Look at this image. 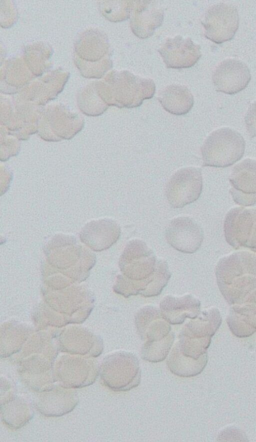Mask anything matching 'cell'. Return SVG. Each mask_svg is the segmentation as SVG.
Returning <instances> with one entry per match:
<instances>
[{
	"instance_id": "obj_2",
	"label": "cell",
	"mask_w": 256,
	"mask_h": 442,
	"mask_svg": "<svg viewBox=\"0 0 256 442\" xmlns=\"http://www.w3.org/2000/svg\"><path fill=\"white\" fill-rule=\"evenodd\" d=\"M245 142L236 130L222 128L211 133L201 149L204 166L226 168L243 156Z\"/></svg>"
},
{
	"instance_id": "obj_6",
	"label": "cell",
	"mask_w": 256,
	"mask_h": 442,
	"mask_svg": "<svg viewBox=\"0 0 256 442\" xmlns=\"http://www.w3.org/2000/svg\"><path fill=\"white\" fill-rule=\"evenodd\" d=\"M202 189L201 170L194 167L181 168L167 183L166 194L170 206L182 208L196 200Z\"/></svg>"
},
{
	"instance_id": "obj_24",
	"label": "cell",
	"mask_w": 256,
	"mask_h": 442,
	"mask_svg": "<svg viewBox=\"0 0 256 442\" xmlns=\"http://www.w3.org/2000/svg\"><path fill=\"white\" fill-rule=\"evenodd\" d=\"M253 251H254V252H256V250H253Z\"/></svg>"
},
{
	"instance_id": "obj_22",
	"label": "cell",
	"mask_w": 256,
	"mask_h": 442,
	"mask_svg": "<svg viewBox=\"0 0 256 442\" xmlns=\"http://www.w3.org/2000/svg\"><path fill=\"white\" fill-rule=\"evenodd\" d=\"M244 122L250 138L256 136V101L253 103L246 115Z\"/></svg>"
},
{
	"instance_id": "obj_20",
	"label": "cell",
	"mask_w": 256,
	"mask_h": 442,
	"mask_svg": "<svg viewBox=\"0 0 256 442\" xmlns=\"http://www.w3.org/2000/svg\"><path fill=\"white\" fill-rule=\"evenodd\" d=\"M207 360V354L196 360L182 355L174 346L168 358L167 364L173 374L188 378L200 373L205 367Z\"/></svg>"
},
{
	"instance_id": "obj_8",
	"label": "cell",
	"mask_w": 256,
	"mask_h": 442,
	"mask_svg": "<svg viewBox=\"0 0 256 442\" xmlns=\"http://www.w3.org/2000/svg\"><path fill=\"white\" fill-rule=\"evenodd\" d=\"M156 260L154 252L142 240H134L126 245L119 260L123 276L132 280H142L154 272Z\"/></svg>"
},
{
	"instance_id": "obj_3",
	"label": "cell",
	"mask_w": 256,
	"mask_h": 442,
	"mask_svg": "<svg viewBox=\"0 0 256 442\" xmlns=\"http://www.w3.org/2000/svg\"><path fill=\"white\" fill-rule=\"evenodd\" d=\"M106 384L116 391H126L138 386L141 371L138 360L133 354L122 351L106 358L102 368Z\"/></svg>"
},
{
	"instance_id": "obj_11",
	"label": "cell",
	"mask_w": 256,
	"mask_h": 442,
	"mask_svg": "<svg viewBox=\"0 0 256 442\" xmlns=\"http://www.w3.org/2000/svg\"><path fill=\"white\" fill-rule=\"evenodd\" d=\"M200 49L190 38L178 36L168 38L158 52L168 68L180 69L193 66L201 56Z\"/></svg>"
},
{
	"instance_id": "obj_4",
	"label": "cell",
	"mask_w": 256,
	"mask_h": 442,
	"mask_svg": "<svg viewBox=\"0 0 256 442\" xmlns=\"http://www.w3.org/2000/svg\"><path fill=\"white\" fill-rule=\"evenodd\" d=\"M224 230L227 242L236 250H256V208L236 207L226 214Z\"/></svg>"
},
{
	"instance_id": "obj_12",
	"label": "cell",
	"mask_w": 256,
	"mask_h": 442,
	"mask_svg": "<svg viewBox=\"0 0 256 442\" xmlns=\"http://www.w3.org/2000/svg\"><path fill=\"white\" fill-rule=\"evenodd\" d=\"M120 232V226L116 222L105 218L86 224L80 233V238L94 250H102L115 244Z\"/></svg>"
},
{
	"instance_id": "obj_7",
	"label": "cell",
	"mask_w": 256,
	"mask_h": 442,
	"mask_svg": "<svg viewBox=\"0 0 256 442\" xmlns=\"http://www.w3.org/2000/svg\"><path fill=\"white\" fill-rule=\"evenodd\" d=\"M239 16L236 8L226 4L210 6L202 22L205 36L216 44L231 40L239 26Z\"/></svg>"
},
{
	"instance_id": "obj_15",
	"label": "cell",
	"mask_w": 256,
	"mask_h": 442,
	"mask_svg": "<svg viewBox=\"0 0 256 442\" xmlns=\"http://www.w3.org/2000/svg\"><path fill=\"white\" fill-rule=\"evenodd\" d=\"M133 5L130 25L138 37L144 38L151 36L162 22L164 14L162 10L150 5V1L137 2Z\"/></svg>"
},
{
	"instance_id": "obj_17",
	"label": "cell",
	"mask_w": 256,
	"mask_h": 442,
	"mask_svg": "<svg viewBox=\"0 0 256 442\" xmlns=\"http://www.w3.org/2000/svg\"><path fill=\"white\" fill-rule=\"evenodd\" d=\"M158 100L163 108L174 115L188 112L194 105V100L190 90L185 86L169 85L160 91Z\"/></svg>"
},
{
	"instance_id": "obj_16",
	"label": "cell",
	"mask_w": 256,
	"mask_h": 442,
	"mask_svg": "<svg viewBox=\"0 0 256 442\" xmlns=\"http://www.w3.org/2000/svg\"><path fill=\"white\" fill-rule=\"evenodd\" d=\"M227 318L236 330L248 336L256 331V289L231 308Z\"/></svg>"
},
{
	"instance_id": "obj_13",
	"label": "cell",
	"mask_w": 256,
	"mask_h": 442,
	"mask_svg": "<svg viewBox=\"0 0 256 442\" xmlns=\"http://www.w3.org/2000/svg\"><path fill=\"white\" fill-rule=\"evenodd\" d=\"M138 332L145 342L160 340L170 331L169 323L162 317L160 311L153 306H146L138 311L134 316Z\"/></svg>"
},
{
	"instance_id": "obj_14",
	"label": "cell",
	"mask_w": 256,
	"mask_h": 442,
	"mask_svg": "<svg viewBox=\"0 0 256 442\" xmlns=\"http://www.w3.org/2000/svg\"><path fill=\"white\" fill-rule=\"evenodd\" d=\"M162 317L170 324H180L186 318H195L200 314V302L190 294L181 297L165 296L160 302Z\"/></svg>"
},
{
	"instance_id": "obj_5",
	"label": "cell",
	"mask_w": 256,
	"mask_h": 442,
	"mask_svg": "<svg viewBox=\"0 0 256 442\" xmlns=\"http://www.w3.org/2000/svg\"><path fill=\"white\" fill-rule=\"evenodd\" d=\"M114 78V104L120 108H132L152 98L156 90L154 82L123 70L116 72Z\"/></svg>"
},
{
	"instance_id": "obj_10",
	"label": "cell",
	"mask_w": 256,
	"mask_h": 442,
	"mask_svg": "<svg viewBox=\"0 0 256 442\" xmlns=\"http://www.w3.org/2000/svg\"><path fill=\"white\" fill-rule=\"evenodd\" d=\"M250 79L247 66L234 59L222 61L216 68L212 75L216 90L228 94H236L244 89Z\"/></svg>"
},
{
	"instance_id": "obj_18",
	"label": "cell",
	"mask_w": 256,
	"mask_h": 442,
	"mask_svg": "<svg viewBox=\"0 0 256 442\" xmlns=\"http://www.w3.org/2000/svg\"><path fill=\"white\" fill-rule=\"evenodd\" d=\"M221 322L218 310L211 308L203 311L198 318L186 324L180 334L194 338H212Z\"/></svg>"
},
{
	"instance_id": "obj_9",
	"label": "cell",
	"mask_w": 256,
	"mask_h": 442,
	"mask_svg": "<svg viewBox=\"0 0 256 442\" xmlns=\"http://www.w3.org/2000/svg\"><path fill=\"white\" fill-rule=\"evenodd\" d=\"M165 236L167 242L176 250L192 254L200 247L204 239L201 227L188 217L172 220L168 226Z\"/></svg>"
},
{
	"instance_id": "obj_19",
	"label": "cell",
	"mask_w": 256,
	"mask_h": 442,
	"mask_svg": "<svg viewBox=\"0 0 256 442\" xmlns=\"http://www.w3.org/2000/svg\"><path fill=\"white\" fill-rule=\"evenodd\" d=\"M229 180L234 188L256 194V160L246 158L235 166Z\"/></svg>"
},
{
	"instance_id": "obj_23",
	"label": "cell",
	"mask_w": 256,
	"mask_h": 442,
	"mask_svg": "<svg viewBox=\"0 0 256 442\" xmlns=\"http://www.w3.org/2000/svg\"><path fill=\"white\" fill-rule=\"evenodd\" d=\"M230 192L234 201L238 204L249 206L256 202V194H244L233 188L230 189Z\"/></svg>"
},
{
	"instance_id": "obj_21",
	"label": "cell",
	"mask_w": 256,
	"mask_h": 442,
	"mask_svg": "<svg viewBox=\"0 0 256 442\" xmlns=\"http://www.w3.org/2000/svg\"><path fill=\"white\" fill-rule=\"evenodd\" d=\"M174 339L172 332L164 338L156 342H144L142 347L141 356L150 362H159L164 360L168 354Z\"/></svg>"
},
{
	"instance_id": "obj_1",
	"label": "cell",
	"mask_w": 256,
	"mask_h": 442,
	"mask_svg": "<svg viewBox=\"0 0 256 442\" xmlns=\"http://www.w3.org/2000/svg\"><path fill=\"white\" fill-rule=\"evenodd\" d=\"M216 276L227 302L240 303L256 289V254L241 251L222 258L216 266Z\"/></svg>"
}]
</instances>
